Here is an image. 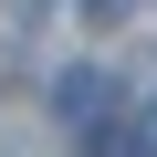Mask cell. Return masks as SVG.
I'll list each match as a JSON object with an SVG mask.
<instances>
[{
    "label": "cell",
    "mask_w": 157,
    "mask_h": 157,
    "mask_svg": "<svg viewBox=\"0 0 157 157\" xmlns=\"http://www.w3.org/2000/svg\"><path fill=\"white\" fill-rule=\"evenodd\" d=\"M52 105H63V126H84V136H94V126L115 115V84H105V73H94V63H73V73H63V84H52Z\"/></svg>",
    "instance_id": "obj_1"
},
{
    "label": "cell",
    "mask_w": 157,
    "mask_h": 157,
    "mask_svg": "<svg viewBox=\"0 0 157 157\" xmlns=\"http://www.w3.org/2000/svg\"><path fill=\"white\" fill-rule=\"evenodd\" d=\"M84 11H94V21H126V0H84Z\"/></svg>",
    "instance_id": "obj_2"
},
{
    "label": "cell",
    "mask_w": 157,
    "mask_h": 157,
    "mask_svg": "<svg viewBox=\"0 0 157 157\" xmlns=\"http://www.w3.org/2000/svg\"><path fill=\"white\" fill-rule=\"evenodd\" d=\"M94 157H136V147H126V136H105V147H94Z\"/></svg>",
    "instance_id": "obj_3"
},
{
    "label": "cell",
    "mask_w": 157,
    "mask_h": 157,
    "mask_svg": "<svg viewBox=\"0 0 157 157\" xmlns=\"http://www.w3.org/2000/svg\"><path fill=\"white\" fill-rule=\"evenodd\" d=\"M147 136H157V94H147Z\"/></svg>",
    "instance_id": "obj_4"
}]
</instances>
